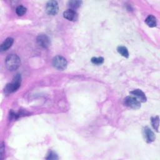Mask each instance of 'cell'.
Wrapping results in <instances>:
<instances>
[{
	"label": "cell",
	"instance_id": "cell-1",
	"mask_svg": "<svg viewBox=\"0 0 160 160\" xmlns=\"http://www.w3.org/2000/svg\"><path fill=\"white\" fill-rule=\"evenodd\" d=\"M5 64L9 70H16L21 64L20 58L16 54H9L5 60Z\"/></svg>",
	"mask_w": 160,
	"mask_h": 160
},
{
	"label": "cell",
	"instance_id": "cell-2",
	"mask_svg": "<svg viewBox=\"0 0 160 160\" xmlns=\"http://www.w3.org/2000/svg\"><path fill=\"white\" fill-rule=\"evenodd\" d=\"M21 76L20 74H17L16 76L14 78L12 81L11 83H8L4 88V92L6 94H9L16 91L19 89L21 85Z\"/></svg>",
	"mask_w": 160,
	"mask_h": 160
},
{
	"label": "cell",
	"instance_id": "cell-3",
	"mask_svg": "<svg viewBox=\"0 0 160 160\" xmlns=\"http://www.w3.org/2000/svg\"><path fill=\"white\" fill-rule=\"evenodd\" d=\"M52 65L55 68L59 70H63L66 68L67 61L64 57L57 56L52 59Z\"/></svg>",
	"mask_w": 160,
	"mask_h": 160
},
{
	"label": "cell",
	"instance_id": "cell-4",
	"mask_svg": "<svg viewBox=\"0 0 160 160\" xmlns=\"http://www.w3.org/2000/svg\"><path fill=\"white\" fill-rule=\"evenodd\" d=\"M124 104L127 106L132 109H139L141 107V103L138 99L134 96H127L124 100Z\"/></svg>",
	"mask_w": 160,
	"mask_h": 160
},
{
	"label": "cell",
	"instance_id": "cell-5",
	"mask_svg": "<svg viewBox=\"0 0 160 160\" xmlns=\"http://www.w3.org/2000/svg\"><path fill=\"white\" fill-rule=\"evenodd\" d=\"M59 9L58 4L56 1H48L46 4V10L48 14L49 15H55L58 13Z\"/></svg>",
	"mask_w": 160,
	"mask_h": 160
},
{
	"label": "cell",
	"instance_id": "cell-6",
	"mask_svg": "<svg viewBox=\"0 0 160 160\" xmlns=\"http://www.w3.org/2000/svg\"><path fill=\"white\" fill-rule=\"evenodd\" d=\"M38 44L42 48H46L50 45V39L48 36L44 34L38 35L36 39Z\"/></svg>",
	"mask_w": 160,
	"mask_h": 160
},
{
	"label": "cell",
	"instance_id": "cell-7",
	"mask_svg": "<svg viewBox=\"0 0 160 160\" xmlns=\"http://www.w3.org/2000/svg\"><path fill=\"white\" fill-rule=\"evenodd\" d=\"M63 16L65 19L69 21H75L78 19V14L74 9H69L63 12Z\"/></svg>",
	"mask_w": 160,
	"mask_h": 160
},
{
	"label": "cell",
	"instance_id": "cell-8",
	"mask_svg": "<svg viewBox=\"0 0 160 160\" xmlns=\"http://www.w3.org/2000/svg\"><path fill=\"white\" fill-rule=\"evenodd\" d=\"M143 134L146 141L148 142H151L155 139V135L154 132L148 127H145L143 129Z\"/></svg>",
	"mask_w": 160,
	"mask_h": 160
},
{
	"label": "cell",
	"instance_id": "cell-9",
	"mask_svg": "<svg viewBox=\"0 0 160 160\" xmlns=\"http://www.w3.org/2000/svg\"><path fill=\"white\" fill-rule=\"evenodd\" d=\"M131 94H132L134 96H135L136 98L139 99V101L141 102H146V96L145 94L140 89H135L130 92Z\"/></svg>",
	"mask_w": 160,
	"mask_h": 160
},
{
	"label": "cell",
	"instance_id": "cell-10",
	"mask_svg": "<svg viewBox=\"0 0 160 160\" xmlns=\"http://www.w3.org/2000/svg\"><path fill=\"white\" fill-rule=\"evenodd\" d=\"M13 42H14V39L12 38H6L1 45V47H0L1 51H4L8 49L12 45Z\"/></svg>",
	"mask_w": 160,
	"mask_h": 160
},
{
	"label": "cell",
	"instance_id": "cell-11",
	"mask_svg": "<svg viewBox=\"0 0 160 160\" xmlns=\"http://www.w3.org/2000/svg\"><path fill=\"white\" fill-rule=\"evenodd\" d=\"M145 22L146 24L150 27V28H154L156 26L157 22H156V18L152 16V15H149L147 17V18L145 20Z\"/></svg>",
	"mask_w": 160,
	"mask_h": 160
},
{
	"label": "cell",
	"instance_id": "cell-12",
	"mask_svg": "<svg viewBox=\"0 0 160 160\" xmlns=\"http://www.w3.org/2000/svg\"><path fill=\"white\" fill-rule=\"evenodd\" d=\"M118 52L123 57L128 58L129 57V52L128 49L125 46H118L117 48Z\"/></svg>",
	"mask_w": 160,
	"mask_h": 160
},
{
	"label": "cell",
	"instance_id": "cell-13",
	"mask_svg": "<svg viewBox=\"0 0 160 160\" xmlns=\"http://www.w3.org/2000/svg\"><path fill=\"white\" fill-rule=\"evenodd\" d=\"M151 122H152V126L153 128L158 132L159 130V116H155L151 118Z\"/></svg>",
	"mask_w": 160,
	"mask_h": 160
},
{
	"label": "cell",
	"instance_id": "cell-14",
	"mask_svg": "<svg viewBox=\"0 0 160 160\" xmlns=\"http://www.w3.org/2000/svg\"><path fill=\"white\" fill-rule=\"evenodd\" d=\"M82 4V1H69V6L72 9L78 8Z\"/></svg>",
	"mask_w": 160,
	"mask_h": 160
},
{
	"label": "cell",
	"instance_id": "cell-15",
	"mask_svg": "<svg viewBox=\"0 0 160 160\" xmlns=\"http://www.w3.org/2000/svg\"><path fill=\"white\" fill-rule=\"evenodd\" d=\"M16 12L18 16H22L26 12V8L23 6H18L16 9Z\"/></svg>",
	"mask_w": 160,
	"mask_h": 160
},
{
	"label": "cell",
	"instance_id": "cell-16",
	"mask_svg": "<svg viewBox=\"0 0 160 160\" xmlns=\"http://www.w3.org/2000/svg\"><path fill=\"white\" fill-rule=\"evenodd\" d=\"M91 62L94 64L100 65L103 63L104 58L102 57H93L91 58Z\"/></svg>",
	"mask_w": 160,
	"mask_h": 160
},
{
	"label": "cell",
	"instance_id": "cell-17",
	"mask_svg": "<svg viewBox=\"0 0 160 160\" xmlns=\"http://www.w3.org/2000/svg\"><path fill=\"white\" fill-rule=\"evenodd\" d=\"M47 159H58V157L57 155L52 151H50L48 155V157L46 158Z\"/></svg>",
	"mask_w": 160,
	"mask_h": 160
}]
</instances>
